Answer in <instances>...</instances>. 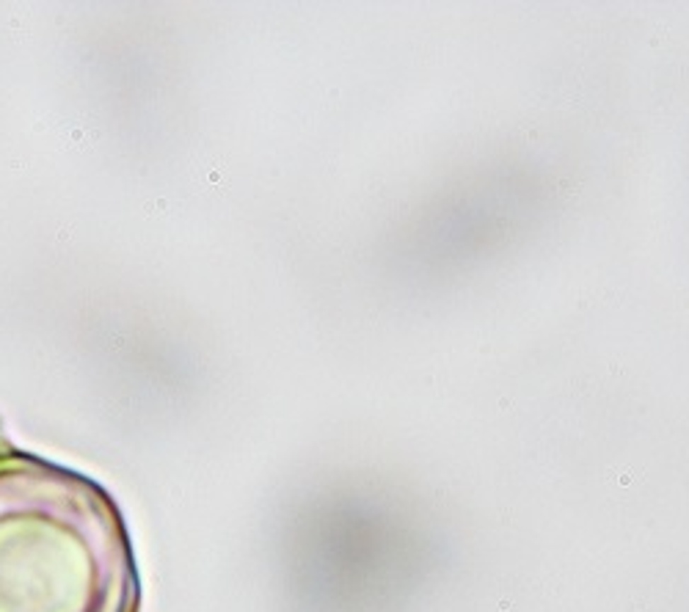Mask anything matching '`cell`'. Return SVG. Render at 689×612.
Instances as JSON below:
<instances>
[{
  "label": "cell",
  "instance_id": "1",
  "mask_svg": "<svg viewBox=\"0 0 689 612\" xmlns=\"http://www.w3.org/2000/svg\"><path fill=\"white\" fill-rule=\"evenodd\" d=\"M127 524L103 485L0 436V612H138Z\"/></svg>",
  "mask_w": 689,
  "mask_h": 612
},
{
  "label": "cell",
  "instance_id": "2",
  "mask_svg": "<svg viewBox=\"0 0 689 612\" xmlns=\"http://www.w3.org/2000/svg\"><path fill=\"white\" fill-rule=\"evenodd\" d=\"M562 193L554 163L530 149L485 157L422 193L381 243L383 273L431 290L477 273L527 240Z\"/></svg>",
  "mask_w": 689,
  "mask_h": 612
}]
</instances>
